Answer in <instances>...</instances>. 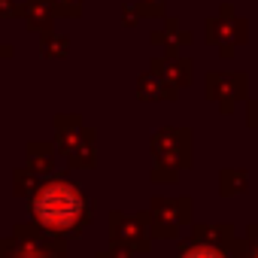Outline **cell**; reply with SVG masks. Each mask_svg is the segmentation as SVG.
Listing matches in <instances>:
<instances>
[{
	"mask_svg": "<svg viewBox=\"0 0 258 258\" xmlns=\"http://www.w3.org/2000/svg\"><path fill=\"white\" fill-rule=\"evenodd\" d=\"M31 210L49 234H76L88 222V201L79 185L67 179H49L37 188Z\"/></svg>",
	"mask_w": 258,
	"mask_h": 258,
	"instance_id": "obj_1",
	"label": "cell"
},
{
	"mask_svg": "<svg viewBox=\"0 0 258 258\" xmlns=\"http://www.w3.org/2000/svg\"><path fill=\"white\" fill-rule=\"evenodd\" d=\"M179 258H228L222 249H216V246H210V243H195V246H188V249H182V255Z\"/></svg>",
	"mask_w": 258,
	"mask_h": 258,
	"instance_id": "obj_2",
	"label": "cell"
}]
</instances>
